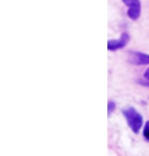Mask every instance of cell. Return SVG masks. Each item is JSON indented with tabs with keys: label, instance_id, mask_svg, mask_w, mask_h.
<instances>
[{
	"label": "cell",
	"instance_id": "2",
	"mask_svg": "<svg viewBox=\"0 0 149 156\" xmlns=\"http://www.w3.org/2000/svg\"><path fill=\"white\" fill-rule=\"evenodd\" d=\"M128 6V16L131 20H136L141 14V2L140 0H122Z\"/></svg>",
	"mask_w": 149,
	"mask_h": 156
},
{
	"label": "cell",
	"instance_id": "4",
	"mask_svg": "<svg viewBox=\"0 0 149 156\" xmlns=\"http://www.w3.org/2000/svg\"><path fill=\"white\" fill-rule=\"evenodd\" d=\"M129 40H130L129 34L122 33L119 39L109 40L108 42H107V48H108V50H110V51H115V50L122 49L127 45L128 42H129Z\"/></svg>",
	"mask_w": 149,
	"mask_h": 156
},
{
	"label": "cell",
	"instance_id": "5",
	"mask_svg": "<svg viewBox=\"0 0 149 156\" xmlns=\"http://www.w3.org/2000/svg\"><path fill=\"white\" fill-rule=\"evenodd\" d=\"M143 135H144L145 139H147L149 141V122H147V123L144 126V129H143Z\"/></svg>",
	"mask_w": 149,
	"mask_h": 156
},
{
	"label": "cell",
	"instance_id": "3",
	"mask_svg": "<svg viewBox=\"0 0 149 156\" xmlns=\"http://www.w3.org/2000/svg\"><path fill=\"white\" fill-rule=\"evenodd\" d=\"M130 63L135 66H147L149 64V54L141 51H131L128 56Z\"/></svg>",
	"mask_w": 149,
	"mask_h": 156
},
{
	"label": "cell",
	"instance_id": "7",
	"mask_svg": "<svg viewBox=\"0 0 149 156\" xmlns=\"http://www.w3.org/2000/svg\"><path fill=\"white\" fill-rule=\"evenodd\" d=\"M144 78H145V80L149 81V69H147L145 70V73H144Z\"/></svg>",
	"mask_w": 149,
	"mask_h": 156
},
{
	"label": "cell",
	"instance_id": "6",
	"mask_svg": "<svg viewBox=\"0 0 149 156\" xmlns=\"http://www.w3.org/2000/svg\"><path fill=\"white\" fill-rule=\"evenodd\" d=\"M107 108H108V115H110L113 111H115V102H112V101H109L108 102V105H107Z\"/></svg>",
	"mask_w": 149,
	"mask_h": 156
},
{
	"label": "cell",
	"instance_id": "1",
	"mask_svg": "<svg viewBox=\"0 0 149 156\" xmlns=\"http://www.w3.org/2000/svg\"><path fill=\"white\" fill-rule=\"evenodd\" d=\"M122 114H124L125 119L127 120L129 128L135 134H138L143 125V116L138 112L136 108L131 106L122 110Z\"/></svg>",
	"mask_w": 149,
	"mask_h": 156
}]
</instances>
